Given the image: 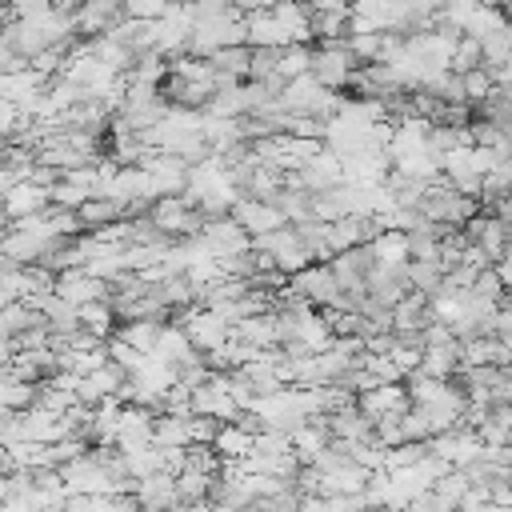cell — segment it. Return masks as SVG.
I'll use <instances>...</instances> for the list:
<instances>
[{
    "mask_svg": "<svg viewBox=\"0 0 512 512\" xmlns=\"http://www.w3.org/2000/svg\"><path fill=\"white\" fill-rule=\"evenodd\" d=\"M340 100L344 96L336 88H324L312 72H300V76L284 80V88H280V104L288 112H308V116H320V120H328L340 108Z\"/></svg>",
    "mask_w": 512,
    "mask_h": 512,
    "instance_id": "cell-1",
    "label": "cell"
},
{
    "mask_svg": "<svg viewBox=\"0 0 512 512\" xmlns=\"http://www.w3.org/2000/svg\"><path fill=\"white\" fill-rule=\"evenodd\" d=\"M252 248L272 252V260H276V268H280L284 276H292V272H300L304 264H312V252H308V244L300 240L296 224H280V228H272V232L252 236Z\"/></svg>",
    "mask_w": 512,
    "mask_h": 512,
    "instance_id": "cell-2",
    "label": "cell"
},
{
    "mask_svg": "<svg viewBox=\"0 0 512 512\" xmlns=\"http://www.w3.org/2000/svg\"><path fill=\"white\" fill-rule=\"evenodd\" d=\"M192 24H196L192 0H172V4L164 8V16L152 20V28H156V52H160V56H180V52L188 48Z\"/></svg>",
    "mask_w": 512,
    "mask_h": 512,
    "instance_id": "cell-3",
    "label": "cell"
},
{
    "mask_svg": "<svg viewBox=\"0 0 512 512\" xmlns=\"http://www.w3.org/2000/svg\"><path fill=\"white\" fill-rule=\"evenodd\" d=\"M352 68H356V56L348 52L344 40H320V48H312V64H308V72H312L324 88H336V92L348 88Z\"/></svg>",
    "mask_w": 512,
    "mask_h": 512,
    "instance_id": "cell-4",
    "label": "cell"
},
{
    "mask_svg": "<svg viewBox=\"0 0 512 512\" xmlns=\"http://www.w3.org/2000/svg\"><path fill=\"white\" fill-rule=\"evenodd\" d=\"M288 288H292L296 296H304L312 308H332V304L340 300V284H336L328 260H312V264H304L300 272H292V276H288Z\"/></svg>",
    "mask_w": 512,
    "mask_h": 512,
    "instance_id": "cell-5",
    "label": "cell"
},
{
    "mask_svg": "<svg viewBox=\"0 0 512 512\" xmlns=\"http://www.w3.org/2000/svg\"><path fill=\"white\" fill-rule=\"evenodd\" d=\"M180 328L188 332V340H192L196 352H212V348H220V344L232 340V324L216 308H208V304H196L192 312H184L180 316Z\"/></svg>",
    "mask_w": 512,
    "mask_h": 512,
    "instance_id": "cell-6",
    "label": "cell"
},
{
    "mask_svg": "<svg viewBox=\"0 0 512 512\" xmlns=\"http://www.w3.org/2000/svg\"><path fill=\"white\" fill-rule=\"evenodd\" d=\"M200 240L208 244V252H212L216 260H220V256H240V252L252 248L248 228H244L240 220H232L228 212H224V216H208L204 228H200Z\"/></svg>",
    "mask_w": 512,
    "mask_h": 512,
    "instance_id": "cell-7",
    "label": "cell"
},
{
    "mask_svg": "<svg viewBox=\"0 0 512 512\" xmlns=\"http://www.w3.org/2000/svg\"><path fill=\"white\" fill-rule=\"evenodd\" d=\"M408 404H412V396H408V388H404L400 380H384V384H372V388L356 392V408H360L368 420L400 416Z\"/></svg>",
    "mask_w": 512,
    "mask_h": 512,
    "instance_id": "cell-8",
    "label": "cell"
},
{
    "mask_svg": "<svg viewBox=\"0 0 512 512\" xmlns=\"http://www.w3.org/2000/svg\"><path fill=\"white\" fill-rule=\"evenodd\" d=\"M152 408L144 404H120L116 412V432H112V448L120 452H132V448H144L152 444Z\"/></svg>",
    "mask_w": 512,
    "mask_h": 512,
    "instance_id": "cell-9",
    "label": "cell"
},
{
    "mask_svg": "<svg viewBox=\"0 0 512 512\" xmlns=\"http://www.w3.org/2000/svg\"><path fill=\"white\" fill-rule=\"evenodd\" d=\"M56 296H64L68 304H88V300H104L108 296V280H100L88 268H64L56 272Z\"/></svg>",
    "mask_w": 512,
    "mask_h": 512,
    "instance_id": "cell-10",
    "label": "cell"
},
{
    "mask_svg": "<svg viewBox=\"0 0 512 512\" xmlns=\"http://www.w3.org/2000/svg\"><path fill=\"white\" fill-rule=\"evenodd\" d=\"M48 204V184H36L32 176L28 180H12L4 192H0V212L8 220H20V216H32Z\"/></svg>",
    "mask_w": 512,
    "mask_h": 512,
    "instance_id": "cell-11",
    "label": "cell"
},
{
    "mask_svg": "<svg viewBox=\"0 0 512 512\" xmlns=\"http://www.w3.org/2000/svg\"><path fill=\"white\" fill-rule=\"evenodd\" d=\"M228 216L240 220V224L248 228V236H260V232H272V228L288 224V220L280 216V208H276L272 200H260V196H236V204H232Z\"/></svg>",
    "mask_w": 512,
    "mask_h": 512,
    "instance_id": "cell-12",
    "label": "cell"
},
{
    "mask_svg": "<svg viewBox=\"0 0 512 512\" xmlns=\"http://www.w3.org/2000/svg\"><path fill=\"white\" fill-rule=\"evenodd\" d=\"M324 420H328V432H332V440H340L344 448L372 440V420H368V416L356 408V400H352V404H344V408H336V412H328Z\"/></svg>",
    "mask_w": 512,
    "mask_h": 512,
    "instance_id": "cell-13",
    "label": "cell"
},
{
    "mask_svg": "<svg viewBox=\"0 0 512 512\" xmlns=\"http://www.w3.org/2000/svg\"><path fill=\"white\" fill-rule=\"evenodd\" d=\"M132 500L140 504V508H172V504H180V492H176V476L172 472H148V476H140L136 484H132Z\"/></svg>",
    "mask_w": 512,
    "mask_h": 512,
    "instance_id": "cell-14",
    "label": "cell"
},
{
    "mask_svg": "<svg viewBox=\"0 0 512 512\" xmlns=\"http://www.w3.org/2000/svg\"><path fill=\"white\" fill-rule=\"evenodd\" d=\"M124 16V8H120V0H80L76 8H72V24H76V32H108L116 20Z\"/></svg>",
    "mask_w": 512,
    "mask_h": 512,
    "instance_id": "cell-15",
    "label": "cell"
},
{
    "mask_svg": "<svg viewBox=\"0 0 512 512\" xmlns=\"http://www.w3.org/2000/svg\"><path fill=\"white\" fill-rule=\"evenodd\" d=\"M244 24H248V44L252 48H284V44H296L284 24L276 20L272 8H260V12H244Z\"/></svg>",
    "mask_w": 512,
    "mask_h": 512,
    "instance_id": "cell-16",
    "label": "cell"
},
{
    "mask_svg": "<svg viewBox=\"0 0 512 512\" xmlns=\"http://www.w3.org/2000/svg\"><path fill=\"white\" fill-rule=\"evenodd\" d=\"M416 372L424 376H436V380H452L460 372V340H448V344H424L420 348V364Z\"/></svg>",
    "mask_w": 512,
    "mask_h": 512,
    "instance_id": "cell-17",
    "label": "cell"
},
{
    "mask_svg": "<svg viewBox=\"0 0 512 512\" xmlns=\"http://www.w3.org/2000/svg\"><path fill=\"white\" fill-rule=\"evenodd\" d=\"M152 356L176 364V372H180V368H184L188 360H196L200 352L192 348V340H188V332H184L180 324H160V336H156V344H152Z\"/></svg>",
    "mask_w": 512,
    "mask_h": 512,
    "instance_id": "cell-18",
    "label": "cell"
},
{
    "mask_svg": "<svg viewBox=\"0 0 512 512\" xmlns=\"http://www.w3.org/2000/svg\"><path fill=\"white\" fill-rule=\"evenodd\" d=\"M192 412H160L152 420V444L160 448H188L192 444V424H188Z\"/></svg>",
    "mask_w": 512,
    "mask_h": 512,
    "instance_id": "cell-19",
    "label": "cell"
},
{
    "mask_svg": "<svg viewBox=\"0 0 512 512\" xmlns=\"http://www.w3.org/2000/svg\"><path fill=\"white\" fill-rule=\"evenodd\" d=\"M232 336L244 340V344H252V348H272L276 344V312L268 308V312H252V316L236 320L232 324Z\"/></svg>",
    "mask_w": 512,
    "mask_h": 512,
    "instance_id": "cell-20",
    "label": "cell"
},
{
    "mask_svg": "<svg viewBox=\"0 0 512 512\" xmlns=\"http://www.w3.org/2000/svg\"><path fill=\"white\" fill-rule=\"evenodd\" d=\"M120 216H128V204H120L116 196H88V200L76 208L80 228H100V224L120 220Z\"/></svg>",
    "mask_w": 512,
    "mask_h": 512,
    "instance_id": "cell-21",
    "label": "cell"
},
{
    "mask_svg": "<svg viewBox=\"0 0 512 512\" xmlns=\"http://www.w3.org/2000/svg\"><path fill=\"white\" fill-rule=\"evenodd\" d=\"M212 448L220 452V460H244L248 448H252V432L244 424H236V420H220Z\"/></svg>",
    "mask_w": 512,
    "mask_h": 512,
    "instance_id": "cell-22",
    "label": "cell"
},
{
    "mask_svg": "<svg viewBox=\"0 0 512 512\" xmlns=\"http://www.w3.org/2000/svg\"><path fill=\"white\" fill-rule=\"evenodd\" d=\"M208 60H212L216 72H224V76H232V80H248L252 44H224V48H216Z\"/></svg>",
    "mask_w": 512,
    "mask_h": 512,
    "instance_id": "cell-23",
    "label": "cell"
},
{
    "mask_svg": "<svg viewBox=\"0 0 512 512\" xmlns=\"http://www.w3.org/2000/svg\"><path fill=\"white\" fill-rule=\"evenodd\" d=\"M272 12H276V20L284 24V32L292 36V40H308L312 36V12L300 4V0H276L272 4Z\"/></svg>",
    "mask_w": 512,
    "mask_h": 512,
    "instance_id": "cell-24",
    "label": "cell"
},
{
    "mask_svg": "<svg viewBox=\"0 0 512 512\" xmlns=\"http://www.w3.org/2000/svg\"><path fill=\"white\" fill-rule=\"evenodd\" d=\"M112 336H120L124 344H132V348H140V352H152V344H156V336H160V320H156V316H132L128 324L112 328Z\"/></svg>",
    "mask_w": 512,
    "mask_h": 512,
    "instance_id": "cell-25",
    "label": "cell"
},
{
    "mask_svg": "<svg viewBox=\"0 0 512 512\" xmlns=\"http://www.w3.org/2000/svg\"><path fill=\"white\" fill-rule=\"evenodd\" d=\"M80 328H88V332H96V336H112V328H116V308H112V300L104 296V300H88V304H80Z\"/></svg>",
    "mask_w": 512,
    "mask_h": 512,
    "instance_id": "cell-26",
    "label": "cell"
},
{
    "mask_svg": "<svg viewBox=\"0 0 512 512\" xmlns=\"http://www.w3.org/2000/svg\"><path fill=\"white\" fill-rule=\"evenodd\" d=\"M504 20H508V16H504V8H500V4H484V0H476V8L468 12V20H464V28H460V32L480 40V36L496 32Z\"/></svg>",
    "mask_w": 512,
    "mask_h": 512,
    "instance_id": "cell-27",
    "label": "cell"
},
{
    "mask_svg": "<svg viewBox=\"0 0 512 512\" xmlns=\"http://www.w3.org/2000/svg\"><path fill=\"white\" fill-rule=\"evenodd\" d=\"M368 244H372L376 260H388V264H404L408 260V232H400V228H380Z\"/></svg>",
    "mask_w": 512,
    "mask_h": 512,
    "instance_id": "cell-28",
    "label": "cell"
},
{
    "mask_svg": "<svg viewBox=\"0 0 512 512\" xmlns=\"http://www.w3.org/2000/svg\"><path fill=\"white\" fill-rule=\"evenodd\" d=\"M308 64H312V48L300 44V40H296V44H284V48L276 52V76H284V80L308 72Z\"/></svg>",
    "mask_w": 512,
    "mask_h": 512,
    "instance_id": "cell-29",
    "label": "cell"
},
{
    "mask_svg": "<svg viewBox=\"0 0 512 512\" xmlns=\"http://www.w3.org/2000/svg\"><path fill=\"white\" fill-rule=\"evenodd\" d=\"M312 36H320V40H344L348 36V8L312 12Z\"/></svg>",
    "mask_w": 512,
    "mask_h": 512,
    "instance_id": "cell-30",
    "label": "cell"
},
{
    "mask_svg": "<svg viewBox=\"0 0 512 512\" xmlns=\"http://www.w3.org/2000/svg\"><path fill=\"white\" fill-rule=\"evenodd\" d=\"M440 276H444L440 260H408V288H420L432 296L440 288Z\"/></svg>",
    "mask_w": 512,
    "mask_h": 512,
    "instance_id": "cell-31",
    "label": "cell"
},
{
    "mask_svg": "<svg viewBox=\"0 0 512 512\" xmlns=\"http://www.w3.org/2000/svg\"><path fill=\"white\" fill-rule=\"evenodd\" d=\"M476 64H484V56H480V40L460 32V40H456V48H452L448 68H452V72H468V68H476Z\"/></svg>",
    "mask_w": 512,
    "mask_h": 512,
    "instance_id": "cell-32",
    "label": "cell"
},
{
    "mask_svg": "<svg viewBox=\"0 0 512 512\" xmlns=\"http://www.w3.org/2000/svg\"><path fill=\"white\" fill-rule=\"evenodd\" d=\"M460 80H464V100H468V104H480V100L492 92V72H488L484 64L460 72Z\"/></svg>",
    "mask_w": 512,
    "mask_h": 512,
    "instance_id": "cell-33",
    "label": "cell"
},
{
    "mask_svg": "<svg viewBox=\"0 0 512 512\" xmlns=\"http://www.w3.org/2000/svg\"><path fill=\"white\" fill-rule=\"evenodd\" d=\"M472 292H476V296H484V300H492V304H504V300H508V292H504V284H500V276H496V268H492V264H484V268L476 272Z\"/></svg>",
    "mask_w": 512,
    "mask_h": 512,
    "instance_id": "cell-34",
    "label": "cell"
},
{
    "mask_svg": "<svg viewBox=\"0 0 512 512\" xmlns=\"http://www.w3.org/2000/svg\"><path fill=\"white\" fill-rule=\"evenodd\" d=\"M168 4L172 0H120V8H124L128 20H156V16H164Z\"/></svg>",
    "mask_w": 512,
    "mask_h": 512,
    "instance_id": "cell-35",
    "label": "cell"
},
{
    "mask_svg": "<svg viewBox=\"0 0 512 512\" xmlns=\"http://www.w3.org/2000/svg\"><path fill=\"white\" fill-rule=\"evenodd\" d=\"M16 124H20V108H16V104H8V100H0V140H4Z\"/></svg>",
    "mask_w": 512,
    "mask_h": 512,
    "instance_id": "cell-36",
    "label": "cell"
},
{
    "mask_svg": "<svg viewBox=\"0 0 512 512\" xmlns=\"http://www.w3.org/2000/svg\"><path fill=\"white\" fill-rule=\"evenodd\" d=\"M308 12H332V8H348L352 0H300Z\"/></svg>",
    "mask_w": 512,
    "mask_h": 512,
    "instance_id": "cell-37",
    "label": "cell"
},
{
    "mask_svg": "<svg viewBox=\"0 0 512 512\" xmlns=\"http://www.w3.org/2000/svg\"><path fill=\"white\" fill-rule=\"evenodd\" d=\"M276 0H236V8L240 12H260V8H272Z\"/></svg>",
    "mask_w": 512,
    "mask_h": 512,
    "instance_id": "cell-38",
    "label": "cell"
},
{
    "mask_svg": "<svg viewBox=\"0 0 512 512\" xmlns=\"http://www.w3.org/2000/svg\"><path fill=\"white\" fill-rule=\"evenodd\" d=\"M4 20H8V8H4V0H0V32H4Z\"/></svg>",
    "mask_w": 512,
    "mask_h": 512,
    "instance_id": "cell-39",
    "label": "cell"
},
{
    "mask_svg": "<svg viewBox=\"0 0 512 512\" xmlns=\"http://www.w3.org/2000/svg\"><path fill=\"white\" fill-rule=\"evenodd\" d=\"M500 8H504V16H508V20H512V0H504V4H500Z\"/></svg>",
    "mask_w": 512,
    "mask_h": 512,
    "instance_id": "cell-40",
    "label": "cell"
},
{
    "mask_svg": "<svg viewBox=\"0 0 512 512\" xmlns=\"http://www.w3.org/2000/svg\"><path fill=\"white\" fill-rule=\"evenodd\" d=\"M504 368H508V372H512V360H508V364H504Z\"/></svg>",
    "mask_w": 512,
    "mask_h": 512,
    "instance_id": "cell-41",
    "label": "cell"
}]
</instances>
